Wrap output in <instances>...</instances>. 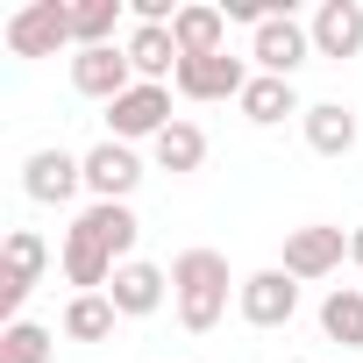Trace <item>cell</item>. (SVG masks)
Wrapping results in <instances>:
<instances>
[{
	"instance_id": "12",
	"label": "cell",
	"mask_w": 363,
	"mask_h": 363,
	"mask_svg": "<svg viewBox=\"0 0 363 363\" xmlns=\"http://www.w3.org/2000/svg\"><path fill=\"white\" fill-rule=\"evenodd\" d=\"M250 79H257V72H250L242 57H228V50H221V57H186L171 86L186 93V100H242V86H250Z\"/></svg>"
},
{
	"instance_id": "19",
	"label": "cell",
	"mask_w": 363,
	"mask_h": 363,
	"mask_svg": "<svg viewBox=\"0 0 363 363\" xmlns=\"http://www.w3.org/2000/svg\"><path fill=\"white\" fill-rule=\"evenodd\" d=\"M107 250H114V264H135V242H143V221H135V207H121V200H93L86 214H79Z\"/></svg>"
},
{
	"instance_id": "9",
	"label": "cell",
	"mask_w": 363,
	"mask_h": 363,
	"mask_svg": "<svg viewBox=\"0 0 363 363\" xmlns=\"http://www.w3.org/2000/svg\"><path fill=\"white\" fill-rule=\"evenodd\" d=\"M72 86H79L86 100L114 107V100H121L128 86H143V79H135L128 50H121V43H107V50H79V57H72Z\"/></svg>"
},
{
	"instance_id": "22",
	"label": "cell",
	"mask_w": 363,
	"mask_h": 363,
	"mask_svg": "<svg viewBox=\"0 0 363 363\" xmlns=\"http://www.w3.org/2000/svg\"><path fill=\"white\" fill-rule=\"evenodd\" d=\"M114 299L107 292H72V306H65V342H107L114 335Z\"/></svg>"
},
{
	"instance_id": "1",
	"label": "cell",
	"mask_w": 363,
	"mask_h": 363,
	"mask_svg": "<svg viewBox=\"0 0 363 363\" xmlns=\"http://www.w3.org/2000/svg\"><path fill=\"white\" fill-rule=\"evenodd\" d=\"M228 292H242V278H228L221 250H178L171 257V306L193 335H214L228 320Z\"/></svg>"
},
{
	"instance_id": "8",
	"label": "cell",
	"mask_w": 363,
	"mask_h": 363,
	"mask_svg": "<svg viewBox=\"0 0 363 363\" xmlns=\"http://www.w3.org/2000/svg\"><path fill=\"white\" fill-rule=\"evenodd\" d=\"M22 193H29L36 207H65L72 193H86V157H72V150H36V157L22 164Z\"/></svg>"
},
{
	"instance_id": "3",
	"label": "cell",
	"mask_w": 363,
	"mask_h": 363,
	"mask_svg": "<svg viewBox=\"0 0 363 363\" xmlns=\"http://www.w3.org/2000/svg\"><path fill=\"white\" fill-rule=\"evenodd\" d=\"M342 257H349V235L328 228V221H306V228H285V257H278V271L299 278V285H313V278H335Z\"/></svg>"
},
{
	"instance_id": "13",
	"label": "cell",
	"mask_w": 363,
	"mask_h": 363,
	"mask_svg": "<svg viewBox=\"0 0 363 363\" xmlns=\"http://www.w3.org/2000/svg\"><path fill=\"white\" fill-rule=\"evenodd\" d=\"M107 299H114V313L121 320H150L164 299H171V271H157V264H121L114 271V285H107Z\"/></svg>"
},
{
	"instance_id": "16",
	"label": "cell",
	"mask_w": 363,
	"mask_h": 363,
	"mask_svg": "<svg viewBox=\"0 0 363 363\" xmlns=\"http://www.w3.org/2000/svg\"><path fill=\"white\" fill-rule=\"evenodd\" d=\"M171 43H178V57H221L228 50V15L207 8V0H193V8H178Z\"/></svg>"
},
{
	"instance_id": "18",
	"label": "cell",
	"mask_w": 363,
	"mask_h": 363,
	"mask_svg": "<svg viewBox=\"0 0 363 363\" xmlns=\"http://www.w3.org/2000/svg\"><path fill=\"white\" fill-rule=\"evenodd\" d=\"M235 107H242V121H250V128H278V121L306 114V107H299V93H292V79H264V72L242 86V100H235Z\"/></svg>"
},
{
	"instance_id": "23",
	"label": "cell",
	"mask_w": 363,
	"mask_h": 363,
	"mask_svg": "<svg viewBox=\"0 0 363 363\" xmlns=\"http://www.w3.org/2000/svg\"><path fill=\"white\" fill-rule=\"evenodd\" d=\"M121 22V0H72V43L79 50H107Z\"/></svg>"
},
{
	"instance_id": "2",
	"label": "cell",
	"mask_w": 363,
	"mask_h": 363,
	"mask_svg": "<svg viewBox=\"0 0 363 363\" xmlns=\"http://www.w3.org/2000/svg\"><path fill=\"white\" fill-rule=\"evenodd\" d=\"M50 271V242L36 228H8V242H0V306H8V320H22V299L43 285Z\"/></svg>"
},
{
	"instance_id": "24",
	"label": "cell",
	"mask_w": 363,
	"mask_h": 363,
	"mask_svg": "<svg viewBox=\"0 0 363 363\" xmlns=\"http://www.w3.org/2000/svg\"><path fill=\"white\" fill-rule=\"evenodd\" d=\"M57 335L36 328V320H8V335H0V363H50Z\"/></svg>"
},
{
	"instance_id": "20",
	"label": "cell",
	"mask_w": 363,
	"mask_h": 363,
	"mask_svg": "<svg viewBox=\"0 0 363 363\" xmlns=\"http://www.w3.org/2000/svg\"><path fill=\"white\" fill-rule=\"evenodd\" d=\"M150 157H157V171L186 178V171H200V164H207V128L178 114V121H171V128H164V135L150 143Z\"/></svg>"
},
{
	"instance_id": "6",
	"label": "cell",
	"mask_w": 363,
	"mask_h": 363,
	"mask_svg": "<svg viewBox=\"0 0 363 363\" xmlns=\"http://www.w3.org/2000/svg\"><path fill=\"white\" fill-rule=\"evenodd\" d=\"M235 313H242L250 328H285V320L299 313V278H285L278 264H271V271H250L242 292H235Z\"/></svg>"
},
{
	"instance_id": "10",
	"label": "cell",
	"mask_w": 363,
	"mask_h": 363,
	"mask_svg": "<svg viewBox=\"0 0 363 363\" xmlns=\"http://www.w3.org/2000/svg\"><path fill=\"white\" fill-rule=\"evenodd\" d=\"M57 271H65L79 292H107L121 264H114V250H107L86 221H72V228H65V250H57Z\"/></svg>"
},
{
	"instance_id": "21",
	"label": "cell",
	"mask_w": 363,
	"mask_h": 363,
	"mask_svg": "<svg viewBox=\"0 0 363 363\" xmlns=\"http://www.w3.org/2000/svg\"><path fill=\"white\" fill-rule=\"evenodd\" d=\"M320 335L335 349H363V285H335L320 299Z\"/></svg>"
},
{
	"instance_id": "14",
	"label": "cell",
	"mask_w": 363,
	"mask_h": 363,
	"mask_svg": "<svg viewBox=\"0 0 363 363\" xmlns=\"http://www.w3.org/2000/svg\"><path fill=\"white\" fill-rule=\"evenodd\" d=\"M313 57H356L363 50V0H320V8H313Z\"/></svg>"
},
{
	"instance_id": "7",
	"label": "cell",
	"mask_w": 363,
	"mask_h": 363,
	"mask_svg": "<svg viewBox=\"0 0 363 363\" xmlns=\"http://www.w3.org/2000/svg\"><path fill=\"white\" fill-rule=\"evenodd\" d=\"M250 57H257V72H264V79H292V72L313 57V29H306V22H292V15H271V22L257 29Z\"/></svg>"
},
{
	"instance_id": "4",
	"label": "cell",
	"mask_w": 363,
	"mask_h": 363,
	"mask_svg": "<svg viewBox=\"0 0 363 363\" xmlns=\"http://www.w3.org/2000/svg\"><path fill=\"white\" fill-rule=\"evenodd\" d=\"M65 43H72V8H65V0H29V8L8 15V50L15 57H57Z\"/></svg>"
},
{
	"instance_id": "25",
	"label": "cell",
	"mask_w": 363,
	"mask_h": 363,
	"mask_svg": "<svg viewBox=\"0 0 363 363\" xmlns=\"http://www.w3.org/2000/svg\"><path fill=\"white\" fill-rule=\"evenodd\" d=\"M349 264H363V221L349 228Z\"/></svg>"
},
{
	"instance_id": "11",
	"label": "cell",
	"mask_w": 363,
	"mask_h": 363,
	"mask_svg": "<svg viewBox=\"0 0 363 363\" xmlns=\"http://www.w3.org/2000/svg\"><path fill=\"white\" fill-rule=\"evenodd\" d=\"M135 186H143V157H135L128 143L107 135V143L86 150V193H93V200H121V207H128Z\"/></svg>"
},
{
	"instance_id": "15",
	"label": "cell",
	"mask_w": 363,
	"mask_h": 363,
	"mask_svg": "<svg viewBox=\"0 0 363 363\" xmlns=\"http://www.w3.org/2000/svg\"><path fill=\"white\" fill-rule=\"evenodd\" d=\"M299 128H306V150L313 157H349L356 150V107H342V100H313L299 114Z\"/></svg>"
},
{
	"instance_id": "5",
	"label": "cell",
	"mask_w": 363,
	"mask_h": 363,
	"mask_svg": "<svg viewBox=\"0 0 363 363\" xmlns=\"http://www.w3.org/2000/svg\"><path fill=\"white\" fill-rule=\"evenodd\" d=\"M171 121H178V114H171V86H128V93L107 107V135L128 143V150H135V143H157Z\"/></svg>"
},
{
	"instance_id": "17",
	"label": "cell",
	"mask_w": 363,
	"mask_h": 363,
	"mask_svg": "<svg viewBox=\"0 0 363 363\" xmlns=\"http://www.w3.org/2000/svg\"><path fill=\"white\" fill-rule=\"evenodd\" d=\"M128 65H135V79L143 86H164V79H178V65H186V57H178V43H171V29H128Z\"/></svg>"
}]
</instances>
